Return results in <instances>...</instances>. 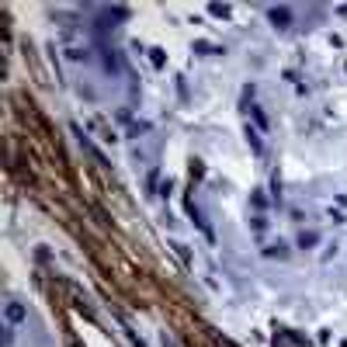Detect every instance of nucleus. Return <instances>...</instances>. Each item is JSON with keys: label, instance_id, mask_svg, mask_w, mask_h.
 Listing matches in <instances>:
<instances>
[{"label": "nucleus", "instance_id": "nucleus-6", "mask_svg": "<svg viewBox=\"0 0 347 347\" xmlns=\"http://www.w3.org/2000/svg\"><path fill=\"white\" fill-rule=\"evenodd\" d=\"M264 253H268V257H285V253H288V247H268Z\"/></svg>", "mask_w": 347, "mask_h": 347}, {"label": "nucleus", "instance_id": "nucleus-1", "mask_svg": "<svg viewBox=\"0 0 347 347\" xmlns=\"http://www.w3.org/2000/svg\"><path fill=\"white\" fill-rule=\"evenodd\" d=\"M268 18H271L274 28H288V24H292V11H288V7H271Z\"/></svg>", "mask_w": 347, "mask_h": 347}, {"label": "nucleus", "instance_id": "nucleus-5", "mask_svg": "<svg viewBox=\"0 0 347 347\" xmlns=\"http://www.w3.org/2000/svg\"><path fill=\"white\" fill-rule=\"evenodd\" d=\"M150 59H153V66H163V63H167V56H163L160 49H153V52H150Z\"/></svg>", "mask_w": 347, "mask_h": 347}, {"label": "nucleus", "instance_id": "nucleus-3", "mask_svg": "<svg viewBox=\"0 0 347 347\" xmlns=\"http://www.w3.org/2000/svg\"><path fill=\"white\" fill-rule=\"evenodd\" d=\"M316 240H320V236H316V233H312V229H302V233H299V247H302V250H312V247H316Z\"/></svg>", "mask_w": 347, "mask_h": 347}, {"label": "nucleus", "instance_id": "nucleus-4", "mask_svg": "<svg viewBox=\"0 0 347 347\" xmlns=\"http://www.w3.org/2000/svg\"><path fill=\"white\" fill-rule=\"evenodd\" d=\"M209 11H212L215 18H229V7L226 4H209Z\"/></svg>", "mask_w": 347, "mask_h": 347}, {"label": "nucleus", "instance_id": "nucleus-2", "mask_svg": "<svg viewBox=\"0 0 347 347\" xmlns=\"http://www.w3.org/2000/svg\"><path fill=\"white\" fill-rule=\"evenodd\" d=\"M4 316H7V323H24V320H28V309L21 306V302H7Z\"/></svg>", "mask_w": 347, "mask_h": 347}]
</instances>
